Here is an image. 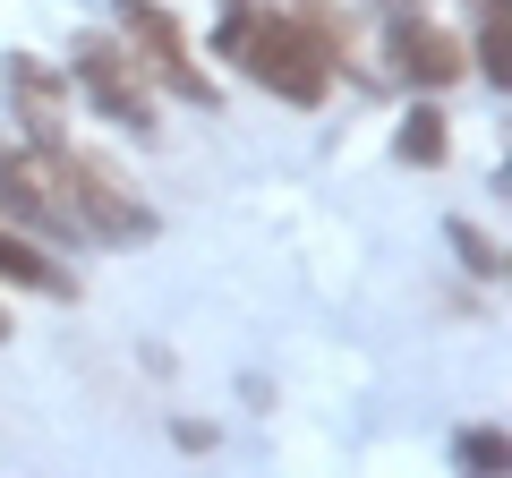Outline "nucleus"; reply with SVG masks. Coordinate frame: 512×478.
<instances>
[{"instance_id":"6","label":"nucleus","mask_w":512,"mask_h":478,"mask_svg":"<svg viewBox=\"0 0 512 478\" xmlns=\"http://www.w3.org/2000/svg\"><path fill=\"white\" fill-rule=\"evenodd\" d=\"M9 103H18V129L35 137V146H60V129H69V86H60L35 52L9 60Z\"/></svg>"},{"instance_id":"13","label":"nucleus","mask_w":512,"mask_h":478,"mask_svg":"<svg viewBox=\"0 0 512 478\" xmlns=\"http://www.w3.org/2000/svg\"><path fill=\"white\" fill-rule=\"evenodd\" d=\"M0 342H9V316H0Z\"/></svg>"},{"instance_id":"5","label":"nucleus","mask_w":512,"mask_h":478,"mask_svg":"<svg viewBox=\"0 0 512 478\" xmlns=\"http://www.w3.org/2000/svg\"><path fill=\"white\" fill-rule=\"evenodd\" d=\"M60 180H69V205H77V222H86L94 239H154V214L137 197H128V180L103 163V154H77V146H60Z\"/></svg>"},{"instance_id":"4","label":"nucleus","mask_w":512,"mask_h":478,"mask_svg":"<svg viewBox=\"0 0 512 478\" xmlns=\"http://www.w3.org/2000/svg\"><path fill=\"white\" fill-rule=\"evenodd\" d=\"M111 18H120L128 52L146 60V77H154V86L188 94V103H214V77H205L197 60H188V35H180V18H171V9H154V0H111Z\"/></svg>"},{"instance_id":"12","label":"nucleus","mask_w":512,"mask_h":478,"mask_svg":"<svg viewBox=\"0 0 512 478\" xmlns=\"http://www.w3.org/2000/svg\"><path fill=\"white\" fill-rule=\"evenodd\" d=\"M461 461H470V470H504V427H470V436H461Z\"/></svg>"},{"instance_id":"7","label":"nucleus","mask_w":512,"mask_h":478,"mask_svg":"<svg viewBox=\"0 0 512 478\" xmlns=\"http://www.w3.org/2000/svg\"><path fill=\"white\" fill-rule=\"evenodd\" d=\"M393 69H402L410 86H453V77L470 69V52H461V35H444V26L402 18L393 26Z\"/></svg>"},{"instance_id":"8","label":"nucleus","mask_w":512,"mask_h":478,"mask_svg":"<svg viewBox=\"0 0 512 478\" xmlns=\"http://www.w3.org/2000/svg\"><path fill=\"white\" fill-rule=\"evenodd\" d=\"M0 282H18V291H52V299H60V291H77V282L60 274L52 257H43V248L18 231V222H0Z\"/></svg>"},{"instance_id":"3","label":"nucleus","mask_w":512,"mask_h":478,"mask_svg":"<svg viewBox=\"0 0 512 478\" xmlns=\"http://www.w3.org/2000/svg\"><path fill=\"white\" fill-rule=\"evenodd\" d=\"M69 77L120 120V129H154V77H146V60L128 52V35H77Z\"/></svg>"},{"instance_id":"11","label":"nucleus","mask_w":512,"mask_h":478,"mask_svg":"<svg viewBox=\"0 0 512 478\" xmlns=\"http://www.w3.org/2000/svg\"><path fill=\"white\" fill-rule=\"evenodd\" d=\"M453 248H461V257H470V274H487V282L504 274V248H495V239H478L470 222H453Z\"/></svg>"},{"instance_id":"14","label":"nucleus","mask_w":512,"mask_h":478,"mask_svg":"<svg viewBox=\"0 0 512 478\" xmlns=\"http://www.w3.org/2000/svg\"><path fill=\"white\" fill-rule=\"evenodd\" d=\"M478 9H487V0H478Z\"/></svg>"},{"instance_id":"10","label":"nucleus","mask_w":512,"mask_h":478,"mask_svg":"<svg viewBox=\"0 0 512 478\" xmlns=\"http://www.w3.org/2000/svg\"><path fill=\"white\" fill-rule=\"evenodd\" d=\"M402 163H419V171H427V163H444V111H427V103L410 111V129H402Z\"/></svg>"},{"instance_id":"1","label":"nucleus","mask_w":512,"mask_h":478,"mask_svg":"<svg viewBox=\"0 0 512 478\" xmlns=\"http://www.w3.org/2000/svg\"><path fill=\"white\" fill-rule=\"evenodd\" d=\"M214 43H222V60H239V69H248L265 94H282V103H325V86H333L316 35L291 18V9L222 0V35H214Z\"/></svg>"},{"instance_id":"9","label":"nucleus","mask_w":512,"mask_h":478,"mask_svg":"<svg viewBox=\"0 0 512 478\" xmlns=\"http://www.w3.org/2000/svg\"><path fill=\"white\" fill-rule=\"evenodd\" d=\"M291 18L316 35V52H325V69H342L350 52H359V26H350V9H333V0H291Z\"/></svg>"},{"instance_id":"2","label":"nucleus","mask_w":512,"mask_h":478,"mask_svg":"<svg viewBox=\"0 0 512 478\" xmlns=\"http://www.w3.org/2000/svg\"><path fill=\"white\" fill-rule=\"evenodd\" d=\"M0 222L43 231V239H86V222L69 205V180H60V146H9L0 154Z\"/></svg>"}]
</instances>
